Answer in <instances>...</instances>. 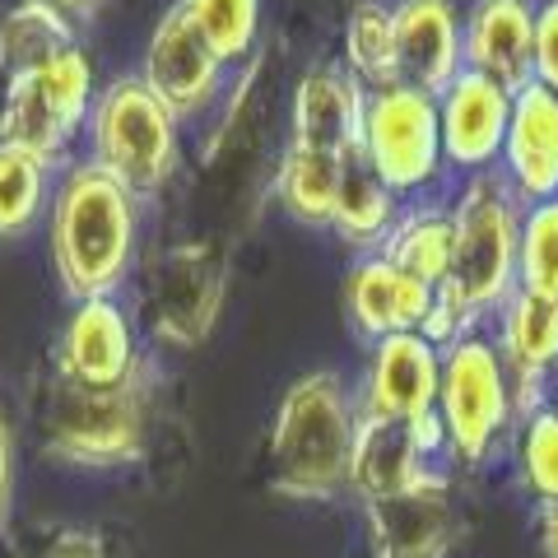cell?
<instances>
[{
    "label": "cell",
    "instance_id": "ffe728a7",
    "mask_svg": "<svg viewBox=\"0 0 558 558\" xmlns=\"http://www.w3.org/2000/svg\"><path fill=\"white\" fill-rule=\"evenodd\" d=\"M531 38L535 5L531 0H475L461 33V70H475L517 94L531 80Z\"/></svg>",
    "mask_w": 558,
    "mask_h": 558
},
{
    "label": "cell",
    "instance_id": "484cf974",
    "mask_svg": "<svg viewBox=\"0 0 558 558\" xmlns=\"http://www.w3.org/2000/svg\"><path fill=\"white\" fill-rule=\"evenodd\" d=\"M381 256L418 284L438 289L451 270V215L447 209H414V215L396 219V229L381 242Z\"/></svg>",
    "mask_w": 558,
    "mask_h": 558
},
{
    "label": "cell",
    "instance_id": "4dcf8cb0",
    "mask_svg": "<svg viewBox=\"0 0 558 558\" xmlns=\"http://www.w3.org/2000/svg\"><path fill=\"white\" fill-rule=\"evenodd\" d=\"M517 465L526 488L549 502L558 498V410H531L526 424H521V442H517Z\"/></svg>",
    "mask_w": 558,
    "mask_h": 558
},
{
    "label": "cell",
    "instance_id": "30bf717a",
    "mask_svg": "<svg viewBox=\"0 0 558 558\" xmlns=\"http://www.w3.org/2000/svg\"><path fill=\"white\" fill-rule=\"evenodd\" d=\"M377 558H447L465 531L461 498L442 470H424L410 488L363 502Z\"/></svg>",
    "mask_w": 558,
    "mask_h": 558
},
{
    "label": "cell",
    "instance_id": "6da1fadb",
    "mask_svg": "<svg viewBox=\"0 0 558 558\" xmlns=\"http://www.w3.org/2000/svg\"><path fill=\"white\" fill-rule=\"evenodd\" d=\"M447 215H451V270L433 289V307L424 326H418V336H428L438 349L461 340L484 317H494L517 289L521 201L488 168V172H470L465 191Z\"/></svg>",
    "mask_w": 558,
    "mask_h": 558
},
{
    "label": "cell",
    "instance_id": "4fadbf2b",
    "mask_svg": "<svg viewBox=\"0 0 558 558\" xmlns=\"http://www.w3.org/2000/svg\"><path fill=\"white\" fill-rule=\"evenodd\" d=\"M140 344L126 307L117 299H75L57 336L51 373L84 387H117L140 368Z\"/></svg>",
    "mask_w": 558,
    "mask_h": 558
},
{
    "label": "cell",
    "instance_id": "8992f818",
    "mask_svg": "<svg viewBox=\"0 0 558 558\" xmlns=\"http://www.w3.org/2000/svg\"><path fill=\"white\" fill-rule=\"evenodd\" d=\"M229 256L219 242L191 238L154 252L140 270V317L159 349H201L223 317Z\"/></svg>",
    "mask_w": 558,
    "mask_h": 558
},
{
    "label": "cell",
    "instance_id": "8fae6325",
    "mask_svg": "<svg viewBox=\"0 0 558 558\" xmlns=\"http://www.w3.org/2000/svg\"><path fill=\"white\" fill-rule=\"evenodd\" d=\"M145 89L163 102V108L186 121L205 112L219 98L223 84V61L215 57V47L201 38V28L191 24V14L178 5L163 10V20L154 24L149 43H145V65H140Z\"/></svg>",
    "mask_w": 558,
    "mask_h": 558
},
{
    "label": "cell",
    "instance_id": "d6a6232c",
    "mask_svg": "<svg viewBox=\"0 0 558 558\" xmlns=\"http://www.w3.org/2000/svg\"><path fill=\"white\" fill-rule=\"evenodd\" d=\"M14 502V438H10V418L0 410V521L10 517Z\"/></svg>",
    "mask_w": 558,
    "mask_h": 558
},
{
    "label": "cell",
    "instance_id": "7c38bea8",
    "mask_svg": "<svg viewBox=\"0 0 558 558\" xmlns=\"http://www.w3.org/2000/svg\"><path fill=\"white\" fill-rule=\"evenodd\" d=\"M438 447H447L438 414H424V418H414V424L359 414L354 447H349V480H344L349 494L359 502H377L387 494H400V488H410L424 475L428 457Z\"/></svg>",
    "mask_w": 558,
    "mask_h": 558
},
{
    "label": "cell",
    "instance_id": "d4e9b609",
    "mask_svg": "<svg viewBox=\"0 0 558 558\" xmlns=\"http://www.w3.org/2000/svg\"><path fill=\"white\" fill-rule=\"evenodd\" d=\"M51 168L43 154L0 145V242H14L33 233V223L51 205Z\"/></svg>",
    "mask_w": 558,
    "mask_h": 558
},
{
    "label": "cell",
    "instance_id": "ba28073f",
    "mask_svg": "<svg viewBox=\"0 0 558 558\" xmlns=\"http://www.w3.org/2000/svg\"><path fill=\"white\" fill-rule=\"evenodd\" d=\"M94 108V61L80 47L57 51L47 65L5 80L0 94V145H20L61 163L89 126Z\"/></svg>",
    "mask_w": 558,
    "mask_h": 558
},
{
    "label": "cell",
    "instance_id": "cb8c5ba5",
    "mask_svg": "<svg viewBox=\"0 0 558 558\" xmlns=\"http://www.w3.org/2000/svg\"><path fill=\"white\" fill-rule=\"evenodd\" d=\"M349 159H330V154H312V149H284L275 168V196L303 223H330V209L340 196V178H344Z\"/></svg>",
    "mask_w": 558,
    "mask_h": 558
},
{
    "label": "cell",
    "instance_id": "44dd1931",
    "mask_svg": "<svg viewBox=\"0 0 558 558\" xmlns=\"http://www.w3.org/2000/svg\"><path fill=\"white\" fill-rule=\"evenodd\" d=\"M344 303H349V322H354L368 340L381 336H400V330H418L433 307V289L410 279L405 270H396L387 256H363L349 270L344 284Z\"/></svg>",
    "mask_w": 558,
    "mask_h": 558
},
{
    "label": "cell",
    "instance_id": "9c48e42d",
    "mask_svg": "<svg viewBox=\"0 0 558 558\" xmlns=\"http://www.w3.org/2000/svg\"><path fill=\"white\" fill-rule=\"evenodd\" d=\"M359 159L373 168L381 186L396 196L428 186L442 168V135H438V102L410 84L368 89L363 98V135Z\"/></svg>",
    "mask_w": 558,
    "mask_h": 558
},
{
    "label": "cell",
    "instance_id": "f546056e",
    "mask_svg": "<svg viewBox=\"0 0 558 558\" xmlns=\"http://www.w3.org/2000/svg\"><path fill=\"white\" fill-rule=\"evenodd\" d=\"M10 558H126L108 531L80 526V521H43L14 535Z\"/></svg>",
    "mask_w": 558,
    "mask_h": 558
},
{
    "label": "cell",
    "instance_id": "4316f807",
    "mask_svg": "<svg viewBox=\"0 0 558 558\" xmlns=\"http://www.w3.org/2000/svg\"><path fill=\"white\" fill-rule=\"evenodd\" d=\"M344 61L363 89L396 84V47H391V5L359 0L344 24Z\"/></svg>",
    "mask_w": 558,
    "mask_h": 558
},
{
    "label": "cell",
    "instance_id": "5bb4252c",
    "mask_svg": "<svg viewBox=\"0 0 558 558\" xmlns=\"http://www.w3.org/2000/svg\"><path fill=\"white\" fill-rule=\"evenodd\" d=\"M438 368H442V349L428 336H418V330L373 340L359 414L400 418V424L433 414V405H438Z\"/></svg>",
    "mask_w": 558,
    "mask_h": 558
},
{
    "label": "cell",
    "instance_id": "3957f363",
    "mask_svg": "<svg viewBox=\"0 0 558 558\" xmlns=\"http://www.w3.org/2000/svg\"><path fill=\"white\" fill-rule=\"evenodd\" d=\"M154 391H159V363L149 354L117 387H84L51 373L38 405L43 451L70 470H121L140 461L149 442Z\"/></svg>",
    "mask_w": 558,
    "mask_h": 558
},
{
    "label": "cell",
    "instance_id": "83f0119b",
    "mask_svg": "<svg viewBox=\"0 0 558 558\" xmlns=\"http://www.w3.org/2000/svg\"><path fill=\"white\" fill-rule=\"evenodd\" d=\"M191 24L201 28V38L215 47L223 65L247 61L260 38V0H182Z\"/></svg>",
    "mask_w": 558,
    "mask_h": 558
},
{
    "label": "cell",
    "instance_id": "277c9868",
    "mask_svg": "<svg viewBox=\"0 0 558 558\" xmlns=\"http://www.w3.org/2000/svg\"><path fill=\"white\" fill-rule=\"evenodd\" d=\"M359 410L340 373H303L270 424V488L289 502H336L349 494V447Z\"/></svg>",
    "mask_w": 558,
    "mask_h": 558
},
{
    "label": "cell",
    "instance_id": "f1b7e54d",
    "mask_svg": "<svg viewBox=\"0 0 558 558\" xmlns=\"http://www.w3.org/2000/svg\"><path fill=\"white\" fill-rule=\"evenodd\" d=\"M517 284L545 293V299H558V196L521 209Z\"/></svg>",
    "mask_w": 558,
    "mask_h": 558
},
{
    "label": "cell",
    "instance_id": "e0dca14e",
    "mask_svg": "<svg viewBox=\"0 0 558 558\" xmlns=\"http://www.w3.org/2000/svg\"><path fill=\"white\" fill-rule=\"evenodd\" d=\"M498 354L512 377V405L526 418L539 410V391L558 368V299L517 284L498 307Z\"/></svg>",
    "mask_w": 558,
    "mask_h": 558
},
{
    "label": "cell",
    "instance_id": "9a60e30c",
    "mask_svg": "<svg viewBox=\"0 0 558 558\" xmlns=\"http://www.w3.org/2000/svg\"><path fill=\"white\" fill-rule=\"evenodd\" d=\"M438 102V135H442V159L465 172H488L502 154L508 135L512 94L494 84L488 75L461 70L447 89L433 98Z\"/></svg>",
    "mask_w": 558,
    "mask_h": 558
},
{
    "label": "cell",
    "instance_id": "52a82bcc",
    "mask_svg": "<svg viewBox=\"0 0 558 558\" xmlns=\"http://www.w3.org/2000/svg\"><path fill=\"white\" fill-rule=\"evenodd\" d=\"M442 442L461 465H484L512 428V377L502 368V354L494 340L480 330H465L461 340L442 344V368H438V405Z\"/></svg>",
    "mask_w": 558,
    "mask_h": 558
},
{
    "label": "cell",
    "instance_id": "836d02e7",
    "mask_svg": "<svg viewBox=\"0 0 558 558\" xmlns=\"http://www.w3.org/2000/svg\"><path fill=\"white\" fill-rule=\"evenodd\" d=\"M38 5L57 10L61 20H70V24H94L98 14H102V5H108V0H38Z\"/></svg>",
    "mask_w": 558,
    "mask_h": 558
},
{
    "label": "cell",
    "instance_id": "7402d4cb",
    "mask_svg": "<svg viewBox=\"0 0 558 558\" xmlns=\"http://www.w3.org/2000/svg\"><path fill=\"white\" fill-rule=\"evenodd\" d=\"M396 219H400V196L391 186H381L373 178V168L354 154L349 168H344V178H340V196H336V209H330L326 229H336L349 247L373 252V247L387 242Z\"/></svg>",
    "mask_w": 558,
    "mask_h": 558
},
{
    "label": "cell",
    "instance_id": "603a6c76",
    "mask_svg": "<svg viewBox=\"0 0 558 558\" xmlns=\"http://www.w3.org/2000/svg\"><path fill=\"white\" fill-rule=\"evenodd\" d=\"M65 47H75V24L38 5V0H20L0 14V70H5V80L47 65Z\"/></svg>",
    "mask_w": 558,
    "mask_h": 558
},
{
    "label": "cell",
    "instance_id": "d6986e66",
    "mask_svg": "<svg viewBox=\"0 0 558 558\" xmlns=\"http://www.w3.org/2000/svg\"><path fill=\"white\" fill-rule=\"evenodd\" d=\"M363 84L344 70H307L293 89L289 112V145L330 154V159H354L363 135Z\"/></svg>",
    "mask_w": 558,
    "mask_h": 558
},
{
    "label": "cell",
    "instance_id": "2e32d148",
    "mask_svg": "<svg viewBox=\"0 0 558 558\" xmlns=\"http://www.w3.org/2000/svg\"><path fill=\"white\" fill-rule=\"evenodd\" d=\"M396 84L438 98L461 75V14L451 0H396L391 5Z\"/></svg>",
    "mask_w": 558,
    "mask_h": 558
},
{
    "label": "cell",
    "instance_id": "5b68a950",
    "mask_svg": "<svg viewBox=\"0 0 558 558\" xmlns=\"http://www.w3.org/2000/svg\"><path fill=\"white\" fill-rule=\"evenodd\" d=\"M182 121L145 89L140 75H117L102 84L89 108V163L117 178L135 201L168 191L182 168Z\"/></svg>",
    "mask_w": 558,
    "mask_h": 558
},
{
    "label": "cell",
    "instance_id": "7a4b0ae2",
    "mask_svg": "<svg viewBox=\"0 0 558 558\" xmlns=\"http://www.w3.org/2000/svg\"><path fill=\"white\" fill-rule=\"evenodd\" d=\"M51 270L70 299H112L135 270L140 201L98 163H70L47 205Z\"/></svg>",
    "mask_w": 558,
    "mask_h": 558
},
{
    "label": "cell",
    "instance_id": "ac0fdd59",
    "mask_svg": "<svg viewBox=\"0 0 558 558\" xmlns=\"http://www.w3.org/2000/svg\"><path fill=\"white\" fill-rule=\"evenodd\" d=\"M502 182L521 205L558 196V94L526 80L512 94L508 135H502Z\"/></svg>",
    "mask_w": 558,
    "mask_h": 558
},
{
    "label": "cell",
    "instance_id": "1f68e13d",
    "mask_svg": "<svg viewBox=\"0 0 558 558\" xmlns=\"http://www.w3.org/2000/svg\"><path fill=\"white\" fill-rule=\"evenodd\" d=\"M531 80L558 94V0H545L535 10V38H531Z\"/></svg>",
    "mask_w": 558,
    "mask_h": 558
},
{
    "label": "cell",
    "instance_id": "e575fe53",
    "mask_svg": "<svg viewBox=\"0 0 558 558\" xmlns=\"http://www.w3.org/2000/svg\"><path fill=\"white\" fill-rule=\"evenodd\" d=\"M539 545H545V558H558V498L539 508Z\"/></svg>",
    "mask_w": 558,
    "mask_h": 558
}]
</instances>
